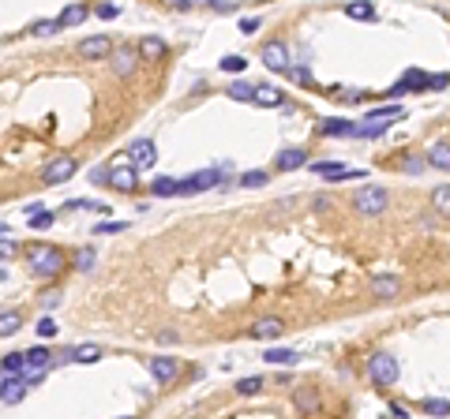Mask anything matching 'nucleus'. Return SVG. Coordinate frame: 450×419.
Segmentation results:
<instances>
[{"label": "nucleus", "mask_w": 450, "mask_h": 419, "mask_svg": "<svg viewBox=\"0 0 450 419\" xmlns=\"http://www.w3.org/2000/svg\"><path fill=\"white\" fill-rule=\"evenodd\" d=\"M300 165H308V150H300V146H289V150L278 154V169L282 172H293V169H300Z\"/></svg>", "instance_id": "18"}, {"label": "nucleus", "mask_w": 450, "mask_h": 419, "mask_svg": "<svg viewBox=\"0 0 450 419\" xmlns=\"http://www.w3.org/2000/svg\"><path fill=\"white\" fill-rule=\"evenodd\" d=\"M431 202H435L439 213H447V217H450V184H439L435 195H431Z\"/></svg>", "instance_id": "31"}, {"label": "nucleus", "mask_w": 450, "mask_h": 419, "mask_svg": "<svg viewBox=\"0 0 450 419\" xmlns=\"http://www.w3.org/2000/svg\"><path fill=\"white\" fill-rule=\"evenodd\" d=\"M139 169H135V165H113V169H109V188L113 191H124V195H132L135 188H139V176H135Z\"/></svg>", "instance_id": "5"}, {"label": "nucleus", "mask_w": 450, "mask_h": 419, "mask_svg": "<svg viewBox=\"0 0 450 419\" xmlns=\"http://www.w3.org/2000/svg\"><path fill=\"white\" fill-rule=\"evenodd\" d=\"M319 132H323V135H356V124H353V120H323Z\"/></svg>", "instance_id": "25"}, {"label": "nucleus", "mask_w": 450, "mask_h": 419, "mask_svg": "<svg viewBox=\"0 0 450 419\" xmlns=\"http://www.w3.org/2000/svg\"><path fill=\"white\" fill-rule=\"evenodd\" d=\"M368 375H372L375 386H394L401 371H398V359H394V356H387V352H375V356L368 359Z\"/></svg>", "instance_id": "2"}, {"label": "nucleus", "mask_w": 450, "mask_h": 419, "mask_svg": "<svg viewBox=\"0 0 450 419\" xmlns=\"http://www.w3.org/2000/svg\"><path fill=\"white\" fill-rule=\"evenodd\" d=\"M353 206H356V213H364V217H375V213H383L387 210V191L383 188H361L353 195Z\"/></svg>", "instance_id": "3"}, {"label": "nucleus", "mask_w": 450, "mask_h": 419, "mask_svg": "<svg viewBox=\"0 0 450 419\" xmlns=\"http://www.w3.org/2000/svg\"><path fill=\"white\" fill-rule=\"evenodd\" d=\"M94 15H98V19H116V4H98Z\"/></svg>", "instance_id": "44"}, {"label": "nucleus", "mask_w": 450, "mask_h": 419, "mask_svg": "<svg viewBox=\"0 0 450 419\" xmlns=\"http://www.w3.org/2000/svg\"><path fill=\"white\" fill-rule=\"evenodd\" d=\"M26 262H31L34 274H42V277H57L60 269H64V255H60L57 247L31 244V247H26Z\"/></svg>", "instance_id": "1"}, {"label": "nucleus", "mask_w": 450, "mask_h": 419, "mask_svg": "<svg viewBox=\"0 0 450 419\" xmlns=\"http://www.w3.org/2000/svg\"><path fill=\"white\" fill-rule=\"evenodd\" d=\"M248 60L244 57H222V71H244Z\"/></svg>", "instance_id": "41"}, {"label": "nucleus", "mask_w": 450, "mask_h": 419, "mask_svg": "<svg viewBox=\"0 0 450 419\" xmlns=\"http://www.w3.org/2000/svg\"><path fill=\"white\" fill-rule=\"evenodd\" d=\"M420 412H428V416H450V400H443V397H424V400H420Z\"/></svg>", "instance_id": "28"}, {"label": "nucleus", "mask_w": 450, "mask_h": 419, "mask_svg": "<svg viewBox=\"0 0 450 419\" xmlns=\"http://www.w3.org/2000/svg\"><path fill=\"white\" fill-rule=\"evenodd\" d=\"M23 397H26V378L23 375H8L0 382V400H4V404H19Z\"/></svg>", "instance_id": "12"}, {"label": "nucleus", "mask_w": 450, "mask_h": 419, "mask_svg": "<svg viewBox=\"0 0 450 419\" xmlns=\"http://www.w3.org/2000/svg\"><path fill=\"white\" fill-rule=\"evenodd\" d=\"M76 176V157H68V154H57L49 165H45V172H42V180L49 184V188H57V184L64 180H71Z\"/></svg>", "instance_id": "4"}, {"label": "nucleus", "mask_w": 450, "mask_h": 419, "mask_svg": "<svg viewBox=\"0 0 450 419\" xmlns=\"http://www.w3.org/2000/svg\"><path fill=\"white\" fill-rule=\"evenodd\" d=\"M150 191L162 195V199H165V195H177L180 191V180H173V176H158V180L150 184Z\"/></svg>", "instance_id": "29"}, {"label": "nucleus", "mask_w": 450, "mask_h": 419, "mask_svg": "<svg viewBox=\"0 0 450 419\" xmlns=\"http://www.w3.org/2000/svg\"><path fill=\"white\" fill-rule=\"evenodd\" d=\"M263 359H266V363H274V367H293V363H297L300 356H297V352H289V348H270Z\"/></svg>", "instance_id": "27"}, {"label": "nucleus", "mask_w": 450, "mask_h": 419, "mask_svg": "<svg viewBox=\"0 0 450 419\" xmlns=\"http://www.w3.org/2000/svg\"><path fill=\"white\" fill-rule=\"evenodd\" d=\"M49 367H53V352L45 348V344L26 352V371H49Z\"/></svg>", "instance_id": "21"}, {"label": "nucleus", "mask_w": 450, "mask_h": 419, "mask_svg": "<svg viewBox=\"0 0 450 419\" xmlns=\"http://www.w3.org/2000/svg\"><path fill=\"white\" fill-rule=\"evenodd\" d=\"M259 389H263V378H259V375H252V378H241V382H236V393H241V397H255Z\"/></svg>", "instance_id": "32"}, {"label": "nucleus", "mask_w": 450, "mask_h": 419, "mask_svg": "<svg viewBox=\"0 0 450 419\" xmlns=\"http://www.w3.org/2000/svg\"><path fill=\"white\" fill-rule=\"evenodd\" d=\"M390 416H394V419H406L409 412H406V404H390Z\"/></svg>", "instance_id": "48"}, {"label": "nucleus", "mask_w": 450, "mask_h": 419, "mask_svg": "<svg viewBox=\"0 0 450 419\" xmlns=\"http://www.w3.org/2000/svg\"><path fill=\"white\" fill-rule=\"evenodd\" d=\"M368 116H372V120H394V116H401V105H383V109H372Z\"/></svg>", "instance_id": "39"}, {"label": "nucleus", "mask_w": 450, "mask_h": 419, "mask_svg": "<svg viewBox=\"0 0 450 419\" xmlns=\"http://www.w3.org/2000/svg\"><path fill=\"white\" fill-rule=\"evenodd\" d=\"M177 8H180V12H188V8H191V0H177Z\"/></svg>", "instance_id": "49"}, {"label": "nucleus", "mask_w": 450, "mask_h": 419, "mask_svg": "<svg viewBox=\"0 0 450 419\" xmlns=\"http://www.w3.org/2000/svg\"><path fill=\"white\" fill-rule=\"evenodd\" d=\"M139 57H146V60H162V57H165V42L158 38V34H146V38L139 42Z\"/></svg>", "instance_id": "22"}, {"label": "nucleus", "mask_w": 450, "mask_h": 419, "mask_svg": "<svg viewBox=\"0 0 450 419\" xmlns=\"http://www.w3.org/2000/svg\"><path fill=\"white\" fill-rule=\"evenodd\" d=\"M266 180H270V176H266L263 169H255V172H244L241 176V188H263Z\"/></svg>", "instance_id": "37"}, {"label": "nucleus", "mask_w": 450, "mask_h": 419, "mask_svg": "<svg viewBox=\"0 0 450 419\" xmlns=\"http://www.w3.org/2000/svg\"><path fill=\"white\" fill-rule=\"evenodd\" d=\"M0 371H4V375H23V371H26V352H12V356H4V359H0Z\"/></svg>", "instance_id": "26"}, {"label": "nucleus", "mask_w": 450, "mask_h": 419, "mask_svg": "<svg viewBox=\"0 0 450 419\" xmlns=\"http://www.w3.org/2000/svg\"><path fill=\"white\" fill-rule=\"evenodd\" d=\"M420 169H424V161H420V157H409V161H406V172H420Z\"/></svg>", "instance_id": "47"}, {"label": "nucleus", "mask_w": 450, "mask_h": 419, "mask_svg": "<svg viewBox=\"0 0 450 419\" xmlns=\"http://www.w3.org/2000/svg\"><path fill=\"white\" fill-rule=\"evenodd\" d=\"M229 98L233 101H255V87L252 82H233V87H229Z\"/></svg>", "instance_id": "34"}, {"label": "nucleus", "mask_w": 450, "mask_h": 419, "mask_svg": "<svg viewBox=\"0 0 450 419\" xmlns=\"http://www.w3.org/2000/svg\"><path fill=\"white\" fill-rule=\"evenodd\" d=\"M311 172L323 176V180H356V176H364L361 169H345L338 161H311Z\"/></svg>", "instance_id": "8"}, {"label": "nucleus", "mask_w": 450, "mask_h": 419, "mask_svg": "<svg viewBox=\"0 0 450 419\" xmlns=\"http://www.w3.org/2000/svg\"><path fill=\"white\" fill-rule=\"evenodd\" d=\"M19 326H23V319L19 314H0V337H12V333H19Z\"/></svg>", "instance_id": "33"}, {"label": "nucleus", "mask_w": 450, "mask_h": 419, "mask_svg": "<svg viewBox=\"0 0 450 419\" xmlns=\"http://www.w3.org/2000/svg\"><path fill=\"white\" fill-rule=\"evenodd\" d=\"M372 292L379 296V300H394V296L401 292V281H398V277H390V274H383V277H375V281H372Z\"/></svg>", "instance_id": "19"}, {"label": "nucleus", "mask_w": 450, "mask_h": 419, "mask_svg": "<svg viewBox=\"0 0 450 419\" xmlns=\"http://www.w3.org/2000/svg\"><path fill=\"white\" fill-rule=\"evenodd\" d=\"M87 15H90V8L87 4H68L60 12V19H57V26L64 30V26H79V23H87Z\"/></svg>", "instance_id": "20"}, {"label": "nucleus", "mask_w": 450, "mask_h": 419, "mask_svg": "<svg viewBox=\"0 0 450 419\" xmlns=\"http://www.w3.org/2000/svg\"><path fill=\"white\" fill-rule=\"evenodd\" d=\"M345 15L349 19H375V4L372 0H353V4H345Z\"/></svg>", "instance_id": "24"}, {"label": "nucleus", "mask_w": 450, "mask_h": 419, "mask_svg": "<svg viewBox=\"0 0 450 419\" xmlns=\"http://www.w3.org/2000/svg\"><path fill=\"white\" fill-rule=\"evenodd\" d=\"M406 90H428V75H424V71H417V68L406 71V75H401V79L390 87V98L406 94Z\"/></svg>", "instance_id": "13"}, {"label": "nucleus", "mask_w": 450, "mask_h": 419, "mask_svg": "<svg viewBox=\"0 0 450 419\" xmlns=\"http://www.w3.org/2000/svg\"><path fill=\"white\" fill-rule=\"evenodd\" d=\"M282 101H286V94H282V87H270V82H259V87H255V105L274 109V105H282Z\"/></svg>", "instance_id": "17"}, {"label": "nucleus", "mask_w": 450, "mask_h": 419, "mask_svg": "<svg viewBox=\"0 0 450 419\" xmlns=\"http://www.w3.org/2000/svg\"><path fill=\"white\" fill-rule=\"evenodd\" d=\"M428 165H435V169H450V143H435V146H428V157H424Z\"/></svg>", "instance_id": "23"}, {"label": "nucleus", "mask_w": 450, "mask_h": 419, "mask_svg": "<svg viewBox=\"0 0 450 419\" xmlns=\"http://www.w3.org/2000/svg\"><path fill=\"white\" fill-rule=\"evenodd\" d=\"M293 404H297V412L315 416V412H319V393H315L311 386H297V393H293Z\"/></svg>", "instance_id": "15"}, {"label": "nucleus", "mask_w": 450, "mask_h": 419, "mask_svg": "<svg viewBox=\"0 0 450 419\" xmlns=\"http://www.w3.org/2000/svg\"><path fill=\"white\" fill-rule=\"evenodd\" d=\"M57 30H60L57 19H38V23L31 26V34H38V38H42V34H57Z\"/></svg>", "instance_id": "40"}, {"label": "nucleus", "mask_w": 450, "mask_h": 419, "mask_svg": "<svg viewBox=\"0 0 450 419\" xmlns=\"http://www.w3.org/2000/svg\"><path fill=\"white\" fill-rule=\"evenodd\" d=\"M128 157H132L135 169H150V165L158 161V150H154L150 139H135V143H132V154H128Z\"/></svg>", "instance_id": "11"}, {"label": "nucleus", "mask_w": 450, "mask_h": 419, "mask_svg": "<svg viewBox=\"0 0 450 419\" xmlns=\"http://www.w3.org/2000/svg\"><path fill=\"white\" fill-rule=\"evenodd\" d=\"M222 184V172L218 169H203L196 176H188V180H180V195H199V191H210Z\"/></svg>", "instance_id": "6"}, {"label": "nucleus", "mask_w": 450, "mask_h": 419, "mask_svg": "<svg viewBox=\"0 0 450 419\" xmlns=\"http://www.w3.org/2000/svg\"><path fill=\"white\" fill-rule=\"evenodd\" d=\"M15 251H19V244H15V240H0V258L15 255Z\"/></svg>", "instance_id": "45"}, {"label": "nucleus", "mask_w": 450, "mask_h": 419, "mask_svg": "<svg viewBox=\"0 0 450 419\" xmlns=\"http://www.w3.org/2000/svg\"><path fill=\"white\" fill-rule=\"evenodd\" d=\"M259 19H252V15H248V19H241V34H255V30H259Z\"/></svg>", "instance_id": "46"}, {"label": "nucleus", "mask_w": 450, "mask_h": 419, "mask_svg": "<svg viewBox=\"0 0 450 419\" xmlns=\"http://www.w3.org/2000/svg\"><path fill=\"white\" fill-rule=\"evenodd\" d=\"M94 247H79V255H76V266L83 269V274H90V269H94Z\"/></svg>", "instance_id": "35"}, {"label": "nucleus", "mask_w": 450, "mask_h": 419, "mask_svg": "<svg viewBox=\"0 0 450 419\" xmlns=\"http://www.w3.org/2000/svg\"><path fill=\"white\" fill-rule=\"evenodd\" d=\"M282 330H286V322L274 319V314H266V319H259L252 326V337L255 341H274V337H282Z\"/></svg>", "instance_id": "14"}, {"label": "nucleus", "mask_w": 450, "mask_h": 419, "mask_svg": "<svg viewBox=\"0 0 450 419\" xmlns=\"http://www.w3.org/2000/svg\"><path fill=\"white\" fill-rule=\"evenodd\" d=\"M259 57H263V64L270 71H289V49H286V42H266Z\"/></svg>", "instance_id": "7"}, {"label": "nucleus", "mask_w": 450, "mask_h": 419, "mask_svg": "<svg viewBox=\"0 0 450 419\" xmlns=\"http://www.w3.org/2000/svg\"><path fill=\"white\" fill-rule=\"evenodd\" d=\"M450 87V71H439V75H428V90H443Z\"/></svg>", "instance_id": "42"}, {"label": "nucleus", "mask_w": 450, "mask_h": 419, "mask_svg": "<svg viewBox=\"0 0 450 419\" xmlns=\"http://www.w3.org/2000/svg\"><path fill=\"white\" fill-rule=\"evenodd\" d=\"M98 356H102L98 344H79V348H71V359H76V363H94Z\"/></svg>", "instance_id": "30"}, {"label": "nucleus", "mask_w": 450, "mask_h": 419, "mask_svg": "<svg viewBox=\"0 0 450 419\" xmlns=\"http://www.w3.org/2000/svg\"><path fill=\"white\" fill-rule=\"evenodd\" d=\"M135 49H116V53H109V68H113V75H121V79H132L135 75Z\"/></svg>", "instance_id": "10"}, {"label": "nucleus", "mask_w": 450, "mask_h": 419, "mask_svg": "<svg viewBox=\"0 0 450 419\" xmlns=\"http://www.w3.org/2000/svg\"><path fill=\"white\" fill-rule=\"evenodd\" d=\"M121 229H128L124 221H102V225H98L94 232H98V236H105V232H121Z\"/></svg>", "instance_id": "43"}, {"label": "nucleus", "mask_w": 450, "mask_h": 419, "mask_svg": "<svg viewBox=\"0 0 450 419\" xmlns=\"http://www.w3.org/2000/svg\"><path fill=\"white\" fill-rule=\"evenodd\" d=\"M34 330H38V337H42V341L57 337V322H53L49 314H42V319H38V326H34Z\"/></svg>", "instance_id": "36"}, {"label": "nucleus", "mask_w": 450, "mask_h": 419, "mask_svg": "<svg viewBox=\"0 0 450 419\" xmlns=\"http://www.w3.org/2000/svg\"><path fill=\"white\" fill-rule=\"evenodd\" d=\"M49 225H53L49 210H31V229H49Z\"/></svg>", "instance_id": "38"}, {"label": "nucleus", "mask_w": 450, "mask_h": 419, "mask_svg": "<svg viewBox=\"0 0 450 419\" xmlns=\"http://www.w3.org/2000/svg\"><path fill=\"white\" fill-rule=\"evenodd\" d=\"M109 53H113V42H109L105 34H94V38L79 42V57L83 60H102V57H109Z\"/></svg>", "instance_id": "9"}, {"label": "nucleus", "mask_w": 450, "mask_h": 419, "mask_svg": "<svg viewBox=\"0 0 450 419\" xmlns=\"http://www.w3.org/2000/svg\"><path fill=\"white\" fill-rule=\"evenodd\" d=\"M177 371H180V367H177V359H173V356H154V359H150V375L158 378L162 386L177 378Z\"/></svg>", "instance_id": "16"}]
</instances>
